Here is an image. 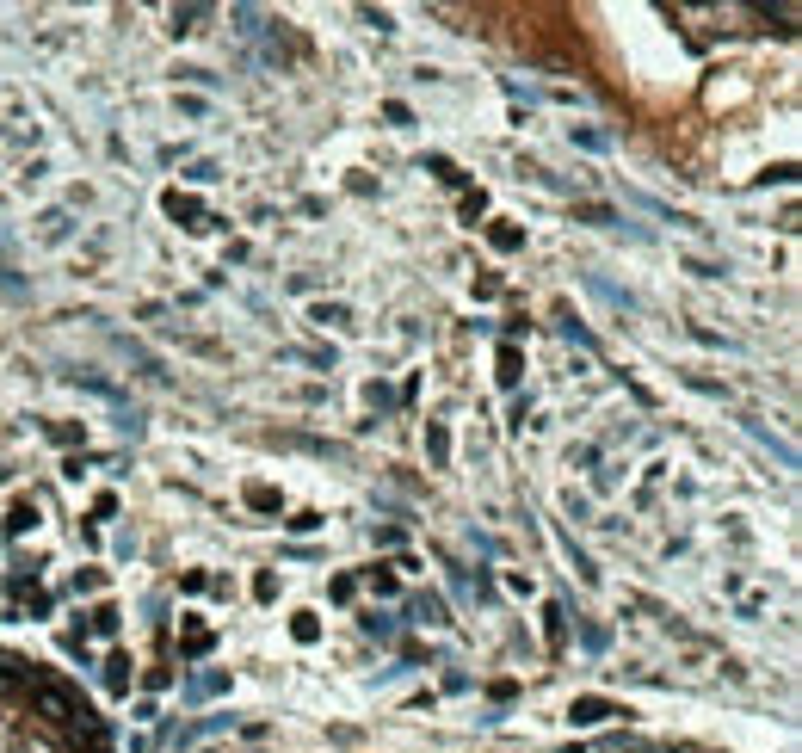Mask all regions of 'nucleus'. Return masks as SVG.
<instances>
[{
  "instance_id": "f257e3e1",
  "label": "nucleus",
  "mask_w": 802,
  "mask_h": 753,
  "mask_svg": "<svg viewBox=\"0 0 802 753\" xmlns=\"http://www.w3.org/2000/svg\"><path fill=\"white\" fill-rule=\"evenodd\" d=\"M0 753H118V729L68 667L0 642Z\"/></svg>"
}]
</instances>
